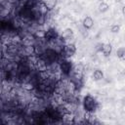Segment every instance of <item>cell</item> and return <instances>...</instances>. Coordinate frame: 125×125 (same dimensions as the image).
Instances as JSON below:
<instances>
[{"instance_id": "cell-1", "label": "cell", "mask_w": 125, "mask_h": 125, "mask_svg": "<svg viewBox=\"0 0 125 125\" xmlns=\"http://www.w3.org/2000/svg\"><path fill=\"white\" fill-rule=\"evenodd\" d=\"M82 106L85 111L94 112L98 107V103L92 96L87 95L82 99Z\"/></svg>"}, {"instance_id": "cell-2", "label": "cell", "mask_w": 125, "mask_h": 125, "mask_svg": "<svg viewBox=\"0 0 125 125\" xmlns=\"http://www.w3.org/2000/svg\"><path fill=\"white\" fill-rule=\"evenodd\" d=\"M72 64L70 62L67 61V59H63L60 62V69L63 75L69 76V74L72 72Z\"/></svg>"}, {"instance_id": "cell-3", "label": "cell", "mask_w": 125, "mask_h": 125, "mask_svg": "<svg viewBox=\"0 0 125 125\" xmlns=\"http://www.w3.org/2000/svg\"><path fill=\"white\" fill-rule=\"evenodd\" d=\"M76 52V48L74 44H67L63 47L62 51L60 53V55L63 58V59H68L71 56H73Z\"/></svg>"}, {"instance_id": "cell-4", "label": "cell", "mask_w": 125, "mask_h": 125, "mask_svg": "<svg viewBox=\"0 0 125 125\" xmlns=\"http://www.w3.org/2000/svg\"><path fill=\"white\" fill-rule=\"evenodd\" d=\"M60 35L58 34V32L56 31V29L54 28H48L46 31H45V39L46 41H51V40H54L56 38H58Z\"/></svg>"}, {"instance_id": "cell-5", "label": "cell", "mask_w": 125, "mask_h": 125, "mask_svg": "<svg viewBox=\"0 0 125 125\" xmlns=\"http://www.w3.org/2000/svg\"><path fill=\"white\" fill-rule=\"evenodd\" d=\"M35 67H36V70L39 71V72L40 71H46L48 69V63L46 62L45 60H43L39 57L36 63H35Z\"/></svg>"}, {"instance_id": "cell-6", "label": "cell", "mask_w": 125, "mask_h": 125, "mask_svg": "<svg viewBox=\"0 0 125 125\" xmlns=\"http://www.w3.org/2000/svg\"><path fill=\"white\" fill-rule=\"evenodd\" d=\"M62 120L63 123L66 124H74V113L73 112H67L62 116Z\"/></svg>"}, {"instance_id": "cell-7", "label": "cell", "mask_w": 125, "mask_h": 125, "mask_svg": "<svg viewBox=\"0 0 125 125\" xmlns=\"http://www.w3.org/2000/svg\"><path fill=\"white\" fill-rule=\"evenodd\" d=\"M82 25H83L85 28H87V29L91 28V27L94 25V21H93V19H92L91 17H86V18L83 20V21H82Z\"/></svg>"}, {"instance_id": "cell-8", "label": "cell", "mask_w": 125, "mask_h": 125, "mask_svg": "<svg viewBox=\"0 0 125 125\" xmlns=\"http://www.w3.org/2000/svg\"><path fill=\"white\" fill-rule=\"evenodd\" d=\"M111 50H112V47L110 44L108 43H104L102 45V52L104 53V56H109L110 53H111Z\"/></svg>"}, {"instance_id": "cell-9", "label": "cell", "mask_w": 125, "mask_h": 125, "mask_svg": "<svg viewBox=\"0 0 125 125\" xmlns=\"http://www.w3.org/2000/svg\"><path fill=\"white\" fill-rule=\"evenodd\" d=\"M84 71H85V65L81 62L76 63L72 67V72H74V73H83Z\"/></svg>"}, {"instance_id": "cell-10", "label": "cell", "mask_w": 125, "mask_h": 125, "mask_svg": "<svg viewBox=\"0 0 125 125\" xmlns=\"http://www.w3.org/2000/svg\"><path fill=\"white\" fill-rule=\"evenodd\" d=\"M21 88L26 92H31L35 89V86L30 81H27V82H22L21 83Z\"/></svg>"}, {"instance_id": "cell-11", "label": "cell", "mask_w": 125, "mask_h": 125, "mask_svg": "<svg viewBox=\"0 0 125 125\" xmlns=\"http://www.w3.org/2000/svg\"><path fill=\"white\" fill-rule=\"evenodd\" d=\"M62 37L64 40H65V39H70V38L74 37V36H73V31H72L70 28H66V29H64V30L62 31Z\"/></svg>"}, {"instance_id": "cell-12", "label": "cell", "mask_w": 125, "mask_h": 125, "mask_svg": "<svg viewBox=\"0 0 125 125\" xmlns=\"http://www.w3.org/2000/svg\"><path fill=\"white\" fill-rule=\"evenodd\" d=\"M92 77H93V79H94L95 81H99V80H101V79L104 78V73H103L102 70H100V69H96V70L93 72Z\"/></svg>"}, {"instance_id": "cell-13", "label": "cell", "mask_w": 125, "mask_h": 125, "mask_svg": "<svg viewBox=\"0 0 125 125\" xmlns=\"http://www.w3.org/2000/svg\"><path fill=\"white\" fill-rule=\"evenodd\" d=\"M44 1V3L46 4V6H47V8L51 11V10H53V9H55L56 8V5H57V3H58V0H43Z\"/></svg>"}, {"instance_id": "cell-14", "label": "cell", "mask_w": 125, "mask_h": 125, "mask_svg": "<svg viewBox=\"0 0 125 125\" xmlns=\"http://www.w3.org/2000/svg\"><path fill=\"white\" fill-rule=\"evenodd\" d=\"M108 8H109V6H108L106 3H104V2H102V3L99 5V11L102 12V13L106 12V11L108 10Z\"/></svg>"}, {"instance_id": "cell-15", "label": "cell", "mask_w": 125, "mask_h": 125, "mask_svg": "<svg viewBox=\"0 0 125 125\" xmlns=\"http://www.w3.org/2000/svg\"><path fill=\"white\" fill-rule=\"evenodd\" d=\"M116 56H117L119 59L125 58V48H119V49L116 51Z\"/></svg>"}, {"instance_id": "cell-16", "label": "cell", "mask_w": 125, "mask_h": 125, "mask_svg": "<svg viewBox=\"0 0 125 125\" xmlns=\"http://www.w3.org/2000/svg\"><path fill=\"white\" fill-rule=\"evenodd\" d=\"M88 123H89V124H98V123H99V121L97 120V117H96L95 115H93V112H92L90 118L88 119Z\"/></svg>"}, {"instance_id": "cell-17", "label": "cell", "mask_w": 125, "mask_h": 125, "mask_svg": "<svg viewBox=\"0 0 125 125\" xmlns=\"http://www.w3.org/2000/svg\"><path fill=\"white\" fill-rule=\"evenodd\" d=\"M119 30H120V26H119L118 24H113V25L110 27V31H111L112 33H117V32H119Z\"/></svg>"}, {"instance_id": "cell-18", "label": "cell", "mask_w": 125, "mask_h": 125, "mask_svg": "<svg viewBox=\"0 0 125 125\" xmlns=\"http://www.w3.org/2000/svg\"><path fill=\"white\" fill-rule=\"evenodd\" d=\"M122 13H123V15H125V6L122 8Z\"/></svg>"}, {"instance_id": "cell-19", "label": "cell", "mask_w": 125, "mask_h": 125, "mask_svg": "<svg viewBox=\"0 0 125 125\" xmlns=\"http://www.w3.org/2000/svg\"><path fill=\"white\" fill-rule=\"evenodd\" d=\"M114 1H115V2H117V3H119V2H121L122 0H114Z\"/></svg>"}]
</instances>
